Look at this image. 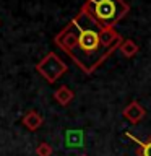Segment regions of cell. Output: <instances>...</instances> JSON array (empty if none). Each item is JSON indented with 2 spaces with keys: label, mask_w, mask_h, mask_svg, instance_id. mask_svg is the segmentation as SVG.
I'll list each match as a JSON object with an SVG mask.
<instances>
[{
  "label": "cell",
  "mask_w": 151,
  "mask_h": 156,
  "mask_svg": "<svg viewBox=\"0 0 151 156\" xmlns=\"http://www.w3.org/2000/svg\"><path fill=\"white\" fill-rule=\"evenodd\" d=\"M119 49H120V52L124 54V57H127V58H132L138 54V46H136L132 39H124V42L120 44Z\"/></svg>",
  "instance_id": "ba28073f"
},
{
  "label": "cell",
  "mask_w": 151,
  "mask_h": 156,
  "mask_svg": "<svg viewBox=\"0 0 151 156\" xmlns=\"http://www.w3.org/2000/svg\"><path fill=\"white\" fill-rule=\"evenodd\" d=\"M73 98H75L73 90H70V88L65 86V85H62L57 91H54V99H55L60 106H63V107L70 104V102L73 101Z\"/></svg>",
  "instance_id": "8992f818"
},
{
  "label": "cell",
  "mask_w": 151,
  "mask_h": 156,
  "mask_svg": "<svg viewBox=\"0 0 151 156\" xmlns=\"http://www.w3.org/2000/svg\"><path fill=\"white\" fill-rule=\"evenodd\" d=\"M127 136L132 138L135 143H138V150H136V154L138 156H151V136H148V140H145V141L138 140L136 136L130 135V133H127Z\"/></svg>",
  "instance_id": "52a82bcc"
},
{
  "label": "cell",
  "mask_w": 151,
  "mask_h": 156,
  "mask_svg": "<svg viewBox=\"0 0 151 156\" xmlns=\"http://www.w3.org/2000/svg\"><path fill=\"white\" fill-rule=\"evenodd\" d=\"M122 42L120 34L115 29L102 28L91 16L85 3L75 18L54 37V44L60 47L86 75L96 72Z\"/></svg>",
  "instance_id": "6da1fadb"
},
{
  "label": "cell",
  "mask_w": 151,
  "mask_h": 156,
  "mask_svg": "<svg viewBox=\"0 0 151 156\" xmlns=\"http://www.w3.org/2000/svg\"><path fill=\"white\" fill-rule=\"evenodd\" d=\"M122 114H124V117L130 122V124H138V122H141L145 119L146 111L138 101H132L125 106V109L122 111Z\"/></svg>",
  "instance_id": "277c9868"
},
{
  "label": "cell",
  "mask_w": 151,
  "mask_h": 156,
  "mask_svg": "<svg viewBox=\"0 0 151 156\" xmlns=\"http://www.w3.org/2000/svg\"><path fill=\"white\" fill-rule=\"evenodd\" d=\"M80 156H88V154H80Z\"/></svg>",
  "instance_id": "8fae6325"
},
{
  "label": "cell",
  "mask_w": 151,
  "mask_h": 156,
  "mask_svg": "<svg viewBox=\"0 0 151 156\" xmlns=\"http://www.w3.org/2000/svg\"><path fill=\"white\" fill-rule=\"evenodd\" d=\"M67 141L68 146H81L83 145V135L80 130H72L67 133Z\"/></svg>",
  "instance_id": "9c48e42d"
},
{
  "label": "cell",
  "mask_w": 151,
  "mask_h": 156,
  "mask_svg": "<svg viewBox=\"0 0 151 156\" xmlns=\"http://www.w3.org/2000/svg\"><path fill=\"white\" fill-rule=\"evenodd\" d=\"M52 146L46 143V141H41L37 146H36V154L37 156H52Z\"/></svg>",
  "instance_id": "30bf717a"
},
{
  "label": "cell",
  "mask_w": 151,
  "mask_h": 156,
  "mask_svg": "<svg viewBox=\"0 0 151 156\" xmlns=\"http://www.w3.org/2000/svg\"><path fill=\"white\" fill-rule=\"evenodd\" d=\"M85 7L91 16L106 29H114L130 12V5L125 0H86Z\"/></svg>",
  "instance_id": "7a4b0ae2"
},
{
  "label": "cell",
  "mask_w": 151,
  "mask_h": 156,
  "mask_svg": "<svg viewBox=\"0 0 151 156\" xmlns=\"http://www.w3.org/2000/svg\"><path fill=\"white\" fill-rule=\"evenodd\" d=\"M36 70H37V73L47 83H51V85H52V83H55L58 78H60L63 73L68 70V67H67V63L63 62L55 52H49L46 57L41 58V60L37 62Z\"/></svg>",
  "instance_id": "3957f363"
},
{
  "label": "cell",
  "mask_w": 151,
  "mask_h": 156,
  "mask_svg": "<svg viewBox=\"0 0 151 156\" xmlns=\"http://www.w3.org/2000/svg\"><path fill=\"white\" fill-rule=\"evenodd\" d=\"M42 122H44V117L39 114L37 111L26 112V114L23 115V119H21V124L26 127L28 130H31V132H36L39 127L42 125Z\"/></svg>",
  "instance_id": "5b68a950"
}]
</instances>
